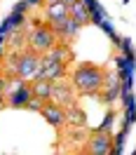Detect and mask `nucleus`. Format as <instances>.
Instances as JSON below:
<instances>
[{"mask_svg":"<svg viewBox=\"0 0 136 155\" xmlns=\"http://www.w3.org/2000/svg\"><path fill=\"white\" fill-rule=\"evenodd\" d=\"M26 2H28V7H40L45 0H26Z\"/></svg>","mask_w":136,"mask_h":155,"instance_id":"21","label":"nucleus"},{"mask_svg":"<svg viewBox=\"0 0 136 155\" xmlns=\"http://www.w3.org/2000/svg\"><path fill=\"white\" fill-rule=\"evenodd\" d=\"M70 85L82 94H99L103 87V71L94 64H78L70 73Z\"/></svg>","mask_w":136,"mask_h":155,"instance_id":"1","label":"nucleus"},{"mask_svg":"<svg viewBox=\"0 0 136 155\" xmlns=\"http://www.w3.org/2000/svg\"><path fill=\"white\" fill-rule=\"evenodd\" d=\"M31 99H33V89H31V85L26 82V85H21L17 92H12L10 97H7V106L10 108H26Z\"/></svg>","mask_w":136,"mask_h":155,"instance_id":"7","label":"nucleus"},{"mask_svg":"<svg viewBox=\"0 0 136 155\" xmlns=\"http://www.w3.org/2000/svg\"><path fill=\"white\" fill-rule=\"evenodd\" d=\"M31 89H33V97L35 99H40V101H52V82L38 80V82H31Z\"/></svg>","mask_w":136,"mask_h":155,"instance_id":"12","label":"nucleus"},{"mask_svg":"<svg viewBox=\"0 0 136 155\" xmlns=\"http://www.w3.org/2000/svg\"><path fill=\"white\" fill-rule=\"evenodd\" d=\"M99 94H101V99H103V104H113V101H117V99H120V94H122V85L110 87V89H101Z\"/></svg>","mask_w":136,"mask_h":155,"instance_id":"15","label":"nucleus"},{"mask_svg":"<svg viewBox=\"0 0 136 155\" xmlns=\"http://www.w3.org/2000/svg\"><path fill=\"white\" fill-rule=\"evenodd\" d=\"M52 101L63 108L75 106V87L70 82H52Z\"/></svg>","mask_w":136,"mask_h":155,"instance_id":"4","label":"nucleus"},{"mask_svg":"<svg viewBox=\"0 0 136 155\" xmlns=\"http://www.w3.org/2000/svg\"><path fill=\"white\" fill-rule=\"evenodd\" d=\"M26 10H28V2H26V0H19V2L14 5V10H12V12H17V14H26Z\"/></svg>","mask_w":136,"mask_h":155,"instance_id":"20","label":"nucleus"},{"mask_svg":"<svg viewBox=\"0 0 136 155\" xmlns=\"http://www.w3.org/2000/svg\"><path fill=\"white\" fill-rule=\"evenodd\" d=\"M66 122H70L75 127H85L87 125V117H85V113L78 106H70V108H66Z\"/></svg>","mask_w":136,"mask_h":155,"instance_id":"13","label":"nucleus"},{"mask_svg":"<svg viewBox=\"0 0 136 155\" xmlns=\"http://www.w3.org/2000/svg\"><path fill=\"white\" fill-rule=\"evenodd\" d=\"M68 75L66 64H52V66H42V78L47 82H61Z\"/></svg>","mask_w":136,"mask_h":155,"instance_id":"8","label":"nucleus"},{"mask_svg":"<svg viewBox=\"0 0 136 155\" xmlns=\"http://www.w3.org/2000/svg\"><path fill=\"white\" fill-rule=\"evenodd\" d=\"M73 155H89V153H87V150H85V153H73Z\"/></svg>","mask_w":136,"mask_h":155,"instance_id":"24","label":"nucleus"},{"mask_svg":"<svg viewBox=\"0 0 136 155\" xmlns=\"http://www.w3.org/2000/svg\"><path fill=\"white\" fill-rule=\"evenodd\" d=\"M68 17H70L73 21H78L80 26L89 24V12H87V7L82 5V0H78L75 5H70V7H68Z\"/></svg>","mask_w":136,"mask_h":155,"instance_id":"11","label":"nucleus"},{"mask_svg":"<svg viewBox=\"0 0 136 155\" xmlns=\"http://www.w3.org/2000/svg\"><path fill=\"white\" fill-rule=\"evenodd\" d=\"M21 85H26V80H21L19 75H17V78H5V80H2V89H0V92H2V97H10L12 92H17Z\"/></svg>","mask_w":136,"mask_h":155,"instance_id":"14","label":"nucleus"},{"mask_svg":"<svg viewBox=\"0 0 136 155\" xmlns=\"http://www.w3.org/2000/svg\"><path fill=\"white\" fill-rule=\"evenodd\" d=\"M40 115L45 117L52 127H57V129H61V127L66 125V108L54 104V101H47L42 106V110H40Z\"/></svg>","mask_w":136,"mask_h":155,"instance_id":"6","label":"nucleus"},{"mask_svg":"<svg viewBox=\"0 0 136 155\" xmlns=\"http://www.w3.org/2000/svg\"><path fill=\"white\" fill-rule=\"evenodd\" d=\"M45 104H47V101H40V99H35V97H33V99L28 101V106H26V108H31V110H38V113H40Z\"/></svg>","mask_w":136,"mask_h":155,"instance_id":"18","label":"nucleus"},{"mask_svg":"<svg viewBox=\"0 0 136 155\" xmlns=\"http://www.w3.org/2000/svg\"><path fill=\"white\" fill-rule=\"evenodd\" d=\"M80 28H82V26H80L78 21H73V19H70V17H68V19L63 21V28L59 31V35H57V38H61V40H63V42H66V45H68L70 40H75V38H78Z\"/></svg>","mask_w":136,"mask_h":155,"instance_id":"10","label":"nucleus"},{"mask_svg":"<svg viewBox=\"0 0 136 155\" xmlns=\"http://www.w3.org/2000/svg\"><path fill=\"white\" fill-rule=\"evenodd\" d=\"M125 139H127V127L120 134H115V146H113V148H122V146H125Z\"/></svg>","mask_w":136,"mask_h":155,"instance_id":"19","label":"nucleus"},{"mask_svg":"<svg viewBox=\"0 0 136 155\" xmlns=\"http://www.w3.org/2000/svg\"><path fill=\"white\" fill-rule=\"evenodd\" d=\"M47 2H52V0H47Z\"/></svg>","mask_w":136,"mask_h":155,"instance_id":"25","label":"nucleus"},{"mask_svg":"<svg viewBox=\"0 0 136 155\" xmlns=\"http://www.w3.org/2000/svg\"><path fill=\"white\" fill-rule=\"evenodd\" d=\"M113 150V139L108 132H94L87 141V153L89 155H110Z\"/></svg>","mask_w":136,"mask_h":155,"instance_id":"5","label":"nucleus"},{"mask_svg":"<svg viewBox=\"0 0 136 155\" xmlns=\"http://www.w3.org/2000/svg\"><path fill=\"white\" fill-rule=\"evenodd\" d=\"M66 17H68V7L61 2V0H52V2H47V7H45V19H47V21L66 19Z\"/></svg>","mask_w":136,"mask_h":155,"instance_id":"9","label":"nucleus"},{"mask_svg":"<svg viewBox=\"0 0 136 155\" xmlns=\"http://www.w3.org/2000/svg\"><path fill=\"white\" fill-rule=\"evenodd\" d=\"M61 2H63V5H66V7H70V5H75V2H78V0H61Z\"/></svg>","mask_w":136,"mask_h":155,"instance_id":"22","label":"nucleus"},{"mask_svg":"<svg viewBox=\"0 0 136 155\" xmlns=\"http://www.w3.org/2000/svg\"><path fill=\"white\" fill-rule=\"evenodd\" d=\"M19 78L26 80L28 85L38 82V80H45L42 78V59H40V54L31 52V49L21 52L19 54Z\"/></svg>","mask_w":136,"mask_h":155,"instance_id":"3","label":"nucleus"},{"mask_svg":"<svg viewBox=\"0 0 136 155\" xmlns=\"http://www.w3.org/2000/svg\"><path fill=\"white\" fill-rule=\"evenodd\" d=\"M113 120H115V115H113V113H106V117H103V122H101V127H99L96 132H108L110 125H113Z\"/></svg>","mask_w":136,"mask_h":155,"instance_id":"17","label":"nucleus"},{"mask_svg":"<svg viewBox=\"0 0 136 155\" xmlns=\"http://www.w3.org/2000/svg\"><path fill=\"white\" fill-rule=\"evenodd\" d=\"M2 59H5V49L0 47V61H2Z\"/></svg>","mask_w":136,"mask_h":155,"instance_id":"23","label":"nucleus"},{"mask_svg":"<svg viewBox=\"0 0 136 155\" xmlns=\"http://www.w3.org/2000/svg\"><path fill=\"white\" fill-rule=\"evenodd\" d=\"M26 45L31 49V52H35V54H45V52H49V49L57 45V35H54V31L49 28L47 24H38L35 28H31V33L26 35Z\"/></svg>","mask_w":136,"mask_h":155,"instance_id":"2","label":"nucleus"},{"mask_svg":"<svg viewBox=\"0 0 136 155\" xmlns=\"http://www.w3.org/2000/svg\"><path fill=\"white\" fill-rule=\"evenodd\" d=\"M136 122V106L131 104V106H127V113H125V127L134 125Z\"/></svg>","mask_w":136,"mask_h":155,"instance_id":"16","label":"nucleus"}]
</instances>
